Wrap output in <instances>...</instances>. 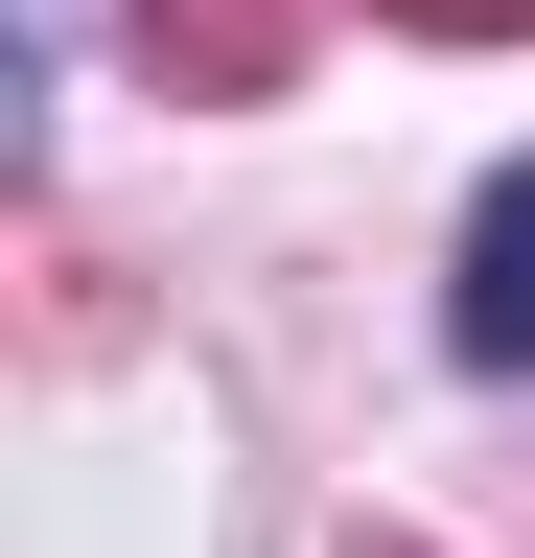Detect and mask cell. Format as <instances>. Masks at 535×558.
<instances>
[{
    "label": "cell",
    "mask_w": 535,
    "mask_h": 558,
    "mask_svg": "<svg viewBox=\"0 0 535 558\" xmlns=\"http://www.w3.org/2000/svg\"><path fill=\"white\" fill-rule=\"evenodd\" d=\"M442 349H465V373H535V163H489V209H465V279H442Z\"/></svg>",
    "instance_id": "cell-1"
}]
</instances>
